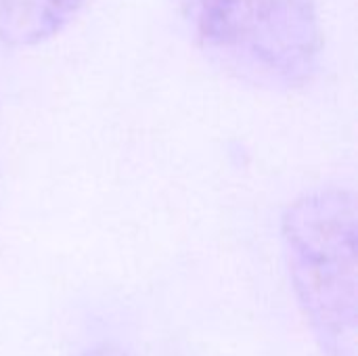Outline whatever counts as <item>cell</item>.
<instances>
[{"label": "cell", "mask_w": 358, "mask_h": 356, "mask_svg": "<svg viewBox=\"0 0 358 356\" xmlns=\"http://www.w3.org/2000/svg\"><path fill=\"white\" fill-rule=\"evenodd\" d=\"M82 356H130L126 350H122L120 346L113 344H99L90 350H86Z\"/></svg>", "instance_id": "obj_4"}, {"label": "cell", "mask_w": 358, "mask_h": 356, "mask_svg": "<svg viewBox=\"0 0 358 356\" xmlns=\"http://www.w3.org/2000/svg\"><path fill=\"white\" fill-rule=\"evenodd\" d=\"M201 55L235 82L292 92L325 55L321 0H176Z\"/></svg>", "instance_id": "obj_1"}, {"label": "cell", "mask_w": 358, "mask_h": 356, "mask_svg": "<svg viewBox=\"0 0 358 356\" xmlns=\"http://www.w3.org/2000/svg\"><path fill=\"white\" fill-rule=\"evenodd\" d=\"M86 0H0V42L31 48L61 34Z\"/></svg>", "instance_id": "obj_3"}, {"label": "cell", "mask_w": 358, "mask_h": 356, "mask_svg": "<svg viewBox=\"0 0 358 356\" xmlns=\"http://www.w3.org/2000/svg\"><path fill=\"white\" fill-rule=\"evenodd\" d=\"M281 239L296 300L325 356H358L357 195L319 187L281 216Z\"/></svg>", "instance_id": "obj_2"}]
</instances>
